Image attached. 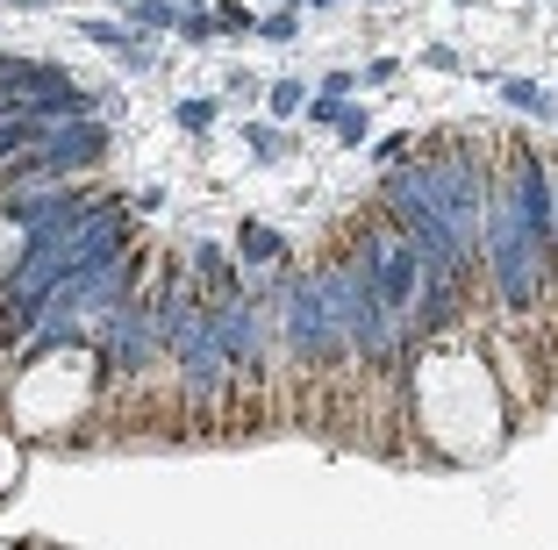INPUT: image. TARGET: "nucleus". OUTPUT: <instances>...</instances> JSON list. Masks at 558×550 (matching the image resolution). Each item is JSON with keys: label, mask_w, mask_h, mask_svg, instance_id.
Masks as SVG:
<instances>
[{"label": "nucleus", "mask_w": 558, "mask_h": 550, "mask_svg": "<svg viewBox=\"0 0 558 550\" xmlns=\"http://www.w3.org/2000/svg\"><path fill=\"white\" fill-rule=\"evenodd\" d=\"M130 22L136 29H180V8H172V0H136Z\"/></svg>", "instance_id": "20e7f679"}, {"label": "nucleus", "mask_w": 558, "mask_h": 550, "mask_svg": "<svg viewBox=\"0 0 558 550\" xmlns=\"http://www.w3.org/2000/svg\"><path fill=\"white\" fill-rule=\"evenodd\" d=\"M208 122H215V100H186L180 108V130H208Z\"/></svg>", "instance_id": "9b49d317"}, {"label": "nucleus", "mask_w": 558, "mask_h": 550, "mask_svg": "<svg viewBox=\"0 0 558 550\" xmlns=\"http://www.w3.org/2000/svg\"><path fill=\"white\" fill-rule=\"evenodd\" d=\"M236 250H244L251 265H287V243H279L272 229H258V222H244V236H236Z\"/></svg>", "instance_id": "7ed1b4c3"}, {"label": "nucleus", "mask_w": 558, "mask_h": 550, "mask_svg": "<svg viewBox=\"0 0 558 550\" xmlns=\"http://www.w3.org/2000/svg\"><path fill=\"white\" fill-rule=\"evenodd\" d=\"M130 8H136V0H130Z\"/></svg>", "instance_id": "f3484780"}, {"label": "nucleus", "mask_w": 558, "mask_h": 550, "mask_svg": "<svg viewBox=\"0 0 558 550\" xmlns=\"http://www.w3.org/2000/svg\"><path fill=\"white\" fill-rule=\"evenodd\" d=\"M244 136H251V150H258V158H279V144H287V136H279L272 122H251Z\"/></svg>", "instance_id": "9d476101"}, {"label": "nucleus", "mask_w": 558, "mask_h": 550, "mask_svg": "<svg viewBox=\"0 0 558 550\" xmlns=\"http://www.w3.org/2000/svg\"><path fill=\"white\" fill-rule=\"evenodd\" d=\"M301 108H308V86H301V80H279L272 86V114L287 122V114H301Z\"/></svg>", "instance_id": "0eeeda50"}, {"label": "nucleus", "mask_w": 558, "mask_h": 550, "mask_svg": "<svg viewBox=\"0 0 558 550\" xmlns=\"http://www.w3.org/2000/svg\"><path fill=\"white\" fill-rule=\"evenodd\" d=\"M180 36H186V44H208V36H215V15H180Z\"/></svg>", "instance_id": "f8f14e48"}, {"label": "nucleus", "mask_w": 558, "mask_h": 550, "mask_svg": "<svg viewBox=\"0 0 558 550\" xmlns=\"http://www.w3.org/2000/svg\"><path fill=\"white\" fill-rule=\"evenodd\" d=\"M215 29H258L244 0H215Z\"/></svg>", "instance_id": "1a4fd4ad"}, {"label": "nucleus", "mask_w": 558, "mask_h": 550, "mask_svg": "<svg viewBox=\"0 0 558 550\" xmlns=\"http://www.w3.org/2000/svg\"><path fill=\"white\" fill-rule=\"evenodd\" d=\"M258 36H265V44H294V36H301V15H294V0H287L279 15H265V22H258Z\"/></svg>", "instance_id": "423d86ee"}, {"label": "nucleus", "mask_w": 558, "mask_h": 550, "mask_svg": "<svg viewBox=\"0 0 558 550\" xmlns=\"http://www.w3.org/2000/svg\"><path fill=\"white\" fill-rule=\"evenodd\" d=\"M15 8H50V0H15Z\"/></svg>", "instance_id": "2eb2a0df"}, {"label": "nucleus", "mask_w": 558, "mask_h": 550, "mask_svg": "<svg viewBox=\"0 0 558 550\" xmlns=\"http://www.w3.org/2000/svg\"><path fill=\"white\" fill-rule=\"evenodd\" d=\"M344 108H351V100H344V94H329V86H323V94L308 100V122H323V130H337V114H344Z\"/></svg>", "instance_id": "6e6552de"}, {"label": "nucleus", "mask_w": 558, "mask_h": 550, "mask_svg": "<svg viewBox=\"0 0 558 550\" xmlns=\"http://www.w3.org/2000/svg\"><path fill=\"white\" fill-rule=\"evenodd\" d=\"M501 94H509V108H523V114H558L551 100H544V86H530V80H509Z\"/></svg>", "instance_id": "39448f33"}, {"label": "nucleus", "mask_w": 558, "mask_h": 550, "mask_svg": "<svg viewBox=\"0 0 558 550\" xmlns=\"http://www.w3.org/2000/svg\"><path fill=\"white\" fill-rule=\"evenodd\" d=\"M100 150H108V130H100L94 114H86V122H58V130H44L15 164H36V172L65 179V172H80V164H94Z\"/></svg>", "instance_id": "f03ea898"}, {"label": "nucleus", "mask_w": 558, "mask_h": 550, "mask_svg": "<svg viewBox=\"0 0 558 550\" xmlns=\"http://www.w3.org/2000/svg\"><path fill=\"white\" fill-rule=\"evenodd\" d=\"M315 8H337V0H315Z\"/></svg>", "instance_id": "dca6fc26"}, {"label": "nucleus", "mask_w": 558, "mask_h": 550, "mask_svg": "<svg viewBox=\"0 0 558 550\" xmlns=\"http://www.w3.org/2000/svg\"><path fill=\"white\" fill-rule=\"evenodd\" d=\"M8 114H22V100L8 94V86H0V122H8Z\"/></svg>", "instance_id": "4468645a"}, {"label": "nucleus", "mask_w": 558, "mask_h": 550, "mask_svg": "<svg viewBox=\"0 0 558 550\" xmlns=\"http://www.w3.org/2000/svg\"><path fill=\"white\" fill-rule=\"evenodd\" d=\"M337 136H344V144H365V114L344 108V114H337Z\"/></svg>", "instance_id": "ddd939ff"}, {"label": "nucleus", "mask_w": 558, "mask_h": 550, "mask_svg": "<svg viewBox=\"0 0 558 550\" xmlns=\"http://www.w3.org/2000/svg\"><path fill=\"white\" fill-rule=\"evenodd\" d=\"M158 351H165V343H158V315H150L144 301H122V308L100 322V357H108V372H116V379H136Z\"/></svg>", "instance_id": "f257e3e1"}]
</instances>
